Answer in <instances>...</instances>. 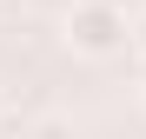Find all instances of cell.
<instances>
[{
	"mask_svg": "<svg viewBox=\"0 0 146 139\" xmlns=\"http://www.w3.org/2000/svg\"><path fill=\"white\" fill-rule=\"evenodd\" d=\"M133 46H139V53H146V13L133 20Z\"/></svg>",
	"mask_w": 146,
	"mask_h": 139,
	"instance_id": "2",
	"label": "cell"
},
{
	"mask_svg": "<svg viewBox=\"0 0 146 139\" xmlns=\"http://www.w3.org/2000/svg\"><path fill=\"white\" fill-rule=\"evenodd\" d=\"M66 53L73 60H113V53H126V40H133V20L113 7V0H80V7L66 13Z\"/></svg>",
	"mask_w": 146,
	"mask_h": 139,
	"instance_id": "1",
	"label": "cell"
}]
</instances>
